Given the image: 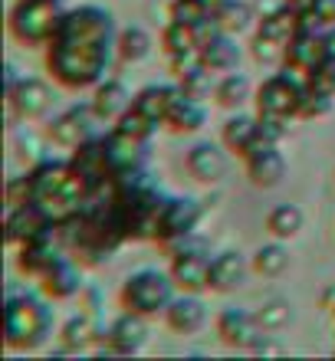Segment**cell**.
<instances>
[{"mask_svg": "<svg viewBox=\"0 0 335 361\" xmlns=\"http://www.w3.org/2000/svg\"><path fill=\"white\" fill-rule=\"evenodd\" d=\"M204 217V207L197 204L194 197H168L154 217V233L152 240H158V247L168 243V240H178V237H188L197 230Z\"/></svg>", "mask_w": 335, "mask_h": 361, "instance_id": "ba28073f", "label": "cell"}, {"mask_svg": "<svg viewBox=\"0 0 335 361\" xmlns=\"http://www.w3.org/2000/svg\"><path fill=\"white\" fill-rule=\"evenodd\" d=\"M306 82H309L312 89H319V92L335 95V56H326V59H322V63H319V66L306 76Z\"/></svg>", "mask_w": 335, "mask_h": 361, "instance_id": "b9f144b4", "label": "cell"}, {"mask_svg": "<svg viewBox=\"0 0 335 361\" xmlns=\"http://www.w3.org/2000/svg\"><path fill=\"white\" fill-rule=\"evenodd\" d=\"M49 230H56L53 217L39 207L37 200H30L23 207H7V220H4V237H7L10 247H23L30 240L43 237Z\"/></svg>", "mask_w": 335, "mask_h": 361, "instance_id": "30bf717a", "label": "cell"}, {"mask_svg": "<svg viewBox=\"0 0 335 361\" xmlns=\"http://www.w3.org/2000/svg\"><path fill=\"white\" fill-rule=\"evenodd\" d=\"M162 47L168 49V56H178V53H191L197 49V33L194 27H184V23H168L162 33Z\"/></svg>", "mask_w": 335, "mask_h": 361, "instance_id": "8d00e7d4", "label": "cell"}, {"mask_svg": "<svg viewBox=\"0 0 335 361\" xmlns=\"http://www.w3.org/2000/svg\"><path fill=\"white\" fill-rule=\"evenodd\" d=\"M306 217L296 204H276V207L267 214V233L273 240H293L303 230Z\"/></svg>", "mask_w": 335, "mask_h": 361, "instance_id": "f546056e", "label": "cell"}, {"mask_svg": "<svg viewBox=\"0 0 335 361\" xmlns=\"http://www.w3.org/2000/svg\"><path fill=\"white\" fill-rule=\"evenodd\" d=\"M332 315H335V312H332Z\"/></svg>", "mask_w": 335, "mask_h": 361, "instance_id": "f5cc1de1", "label": "cell"}, {"mask_svg": "<svg viewBox=\"0 0 335 361\" xmlns=\"http://www.w3.org/2000/svg\"><path fill=\"white\" fill-rule=\"evenodd\" d=\"M184 95V89L178 86V82H152V86H145L135 92V109L138 112H145L148 118H154L158 125H164V118H168V112H171V105L178 102Z\"/></svg>", "mask_w": 335, "mask_h": 361, "instance_id": "7402d4cb", "label": "cell"}, {"mask_svg": "<svg viewBox=\"0 0 335 361\" xmlns=\"http://www.w3.org/2000/svg\"><path fill=\"white\" fill-rule=\"evenodd\" d=\"M164 322L178 335H194L207 325V305L201 302L197 293H181V295H174V302L168 305Z\"/></svg>", "mask_w": 335, "mask_h": 361, "instance_id": "d6986e66", "label": "cell"}, {"mask_svg": "<svg viewBox=\"0 0 335 361\" xmlns=\"http://www.w3.org/2000/svg\"><path fill=\"white\" fill-rule=\"evenodd\" d=\"M132 102H135V95L118 79H102L96 86V92H92V109H96V115L102 122H118L132 109Z\"/></svg>", "mask_w": 335, "mask_h": 361, "instance_id": "603a6c76", "label": "cell"}, {"mask_svg": "<svg viewBox=\"0 0 335 361\" xmlns=\"http://www.w3.org/2000/svg\"><path fill=\"white\" fill-rule=\"evenodd\" d=\"M171 279L181 293H207L211 289V257L204 250H188L171 257Z\"/></svg>", "mask_w": 335, "mask_h": 361, "instance_id": "ac0fdd59", "label": "cell"}, {"mask_svg": "<svg viewBox=\"0 0 335 361\" xmlns=\"http://www.w3.org/2000/svg\"><path fill=\"white\" fill-rule=\"evenodd\" d=\"M283 7H289L293 13H309V10H316V0H283Z\"/></svg>", "mask_w": 335, "mask_h": 361, "instance_id": "7dc6e473", "label": "cell"}, {"mask_svg": "<svg viewBox=\"0 0 335 361\" xmlns=\"http://www.w3.org/2000/svg\"><path fill=\"white\" fill-rule=\"evenodd\" d=\"M326 49H329V56H335V27L326 30Z\"/></svg>", "mask_w": 335, "mask_h": 361, "instance_id": "c3c4849f", "label": "cell"}, {"mask_svg": "<svg viewBox=\"0 0 335 361\" xmlns=\"http://www.w3.org/2000/svg\"><path fill=\"white\" fill-rule=\"evenodd\" d=\"M27 174H30V184H33V200L53 217V224L76 217L79 210L89 204L86 184L79 180V174L73 171L69 161L47 158V161L33 164Z\"/></svg>", "mask_w": 335, "mask_h": 361, "instance_id": "7a4b0ae2", "label": "cell"}, {"mask_svg": "<svg viewBox=\"0 0 335 361\" xmlns=\"http://www.w3.org/2000/svg\"><path fill=\"white\" fill-rule=\"evenodd\" d=\"M69 164H73V171L79 174V180L86 184L89 197L99 194V190H106L109 184H112V178H115V164H112V158H109L106 135H92L89 142L76 145Z\"/></svg>", "mask_w": 335, "mask_h": 361, "instance_id": "52a82bcc", "label": "cell"}, {"mask_svg": "<svg viewBox=\"0 0 335 361\" xmlns=\"http://www.w3.org/2000/svg\"><path fill=\"white\" fill-rule=\"evenodd\" d=\"M53 335V309L33 293L4 295V342L13 352H33Z\"/></svg>", "mask_w": 335, "mask_h": 361, "instance_id": "3957f363", "label": "cell"}, {"mask_svg": "<svg viewBox=\"0 0 335 361\" xmlns=\"http://www.w3.org/2000/svg\"><path fill=\"white\" fill-rule=\"evenodd\" d=\"M102 338H106L102 355H138L148 342V319L125 309V315H118L109 325V332H102Z\"/></svg>", "mask_w": 335, "mask_h": 361, "instance_id": "7c38bea8", "label": "cell"}, {"mask_svg": "<svg viewBox=\"0 0 335 361\" xmlns=\"http://www.w3.org/2000/svg\"><path fill=\"white\" fill-rule=\"evenodd\" d=\"M92 338H99V332L92 329V319L86 312L69 315L66 322L59 325V342H63V352H83Z\"/></svg>", "mask_w": 335, "mask_h": 361, "instance_id": "1f68e13d", "label": "cell"}, {"mask_svg": "<svg viewBox=\"0 0 335 361\" xmlns=\"http://www.w3.org/2000/svg\"><path fill=\"white\" fill-rule=\"evenodd\" d=\"M118 132H125V135H132V138H138V142H152L154 138V132H158V122L154 118H148L145 112H138V109H128V112L118 118V122H112Z\"/></svg>", "mask_w": 335, "mask_h": 361, "instance_id": "d590c367", "label": "cell"}, {"mask_svg": "<svg viewBox=\"0 0 335 361\" xmlns=\"http://www.w3.org/2000/svg\"><path fill=\"white\" fill-rule=\"evenodd\" d=\"M152 47H154V39L152 33L145 27H125L118 30V59L122 63H142V59L152 56Z\"/></svg>", "mask_w": 335, "mask_h": 361, "instance_id": "4dcf8cb0", "label": "cell"}, {"mask_svg": "<svg viewBox=\"0 0 335 361\" xmlns=\"http://www.w3.org/2000/svg\"><path fill=\"white\" fill-rule=\"evenodd\" d=\"M227 145H217V142H194L184 154V168L191 174L197 184H217L224 180L227 174L230 161H227V152H224Z\"/></svg>", "mask_w": 335, "mask_h": 361, "instance_id": "9a60e30c", "label": "cell"}, {"mask_svg": "<svg viewBox=\"0 0 335 361\" xmlns=\"http://www.w3.org/2000/svg\"><path fill=\"white\" fill-rule=\"evenodd\" d=\"M4 197H7V207H23L33 200V184H30V174L23 178H10L7 188H4Z\"/></svg>", "mask_w": 335, "mask_h": 361, "instance_id": "7bdbcfd3", "label": "cell"}, {"mask_svg": "<svg viewBox=\"0 0 335 361\" xmlns=\"http://www.w3.org/2000/svg\"><path fill=\"white\" fill-rule=\"evenodd\" d=\"M59 4H63V0H59Z\"/></svg>", "mask_w": 335, "mask_h": 361, "instance_id": "816d5d0a", "label": "cell"}, {"mask_svg": "<svg viewBox=\"0 0 335 361\" xmlns=\"http://www.w3.org/2000/svg\"><path fill=\"white\" fill-rule=\"evenodd\" d=\"M322 305H326L329 312H335V289H329V293L322 295Z\"/></svg>", "mask_w": 335, "mask_h": 361, "instance_id": "681fc988", "label": "cell"}, {"mask_svg": "<svg viewBox=\"0 0 335 361\" xmlns=\"http://www.w3.org/2000/svg\"><path fill=\"white\" fill-rule=\"evenodd\" d=\"M197 4H201V7H207V10H211V13H214V10L221 7L224 0H197Z\"/></svg>", "mask_w": 335, "mask_h": 361, "instance_id": "f907efd6", "label": "cell"}, {"mask_svg": "<svg viewBox=\"0 0 335 361\" xmlns=\"http://www.w3.org/2000/svg\"><path fill=\"white\" fill-rule=\"evenodd\" d=\"M214 20H217V27L224 30V33H243V30L250 27V20H253V10L243 4V0H224L221 7L214 10Z\"/></svg>", "mask_w": 335, "mask_h": 361, "instance_id": "d6a6232c", "label": "cell"}, {"mask_svg": "<svg viewBox=\"0 0 335 361\" xmlns=\"http://www.w3.org/2000/svg\"><path fill=\"white\" fill-rule=\"evenodd\" d=\"M260 132H263L267 142L279 145L283 138H286V132H289V118H263V115H260Z\"/></svg>", "mask_w": 335, "mask_h": 361, "instance_id": "ee69618b", "label": "cell"}, {"mask_svg": "<svg viewBox=\"0 0 335 361\" xmlns=\"http://www.w3.org/2000/svg\"><path fill=\"white\" fill-rule=\"evenodd\" d=\"M214 99H217V105H224V109H230V112H237L240 105H247L250 99H253V86H250V79L243 76V73H224L221 79H217V89H214Z\"/></svg>", "mask_w": 335, "mask_h": 361, "instance_id": "83f0119b", "label": "cell"}, {"mask_svg": "<svg viewBox=\"0 0 335 361\" xmlns=\"http://www.w3.org/2000/svg\"><path fill=\"white\" fill-rule=\"evenodd\" d=\"M106 148H109V158H112L115 171H132V168H142L145 164V148H148V142H138V138L118 132L112 125V132L106 135Z\"/></svg>", "mask_w": 335, "mask_h": 361, "instance_id": "484cf974", "label": "cell"}, {"mask_svg": "<svg viewBox=\"0 0 335 361\" xmlns=\"http://www.w3.org/2000/svg\"><path fill=\"white\" fill-rule=\"evenodd\" d=\"M316 13H319V20H322L326 30L335 27V0H316Z\"/></svg>", "mask_w": 335, "mask_h": 361, "instance_id": "f6af8a7d", "label": "cell"}, {"mask_svg": "<svg viewBox=\"0 0 335 361\" xmlns=\"http://www.w3.org/2000/svg\"><path fill=\"white\" fill-rule=\"evenodd\" d=\"M257 319L263 325V332H279V329H286L293 322V305L286 299H269V302L260 305Z\"/></svg>", "mask_w": 335, "mask_h": 361, "instance_id": "74e56055", "label": "cell"}, {"mask_svg": "<svg viewBox=\"0 0 335 361\" xmlns=\"http://www.w3.org/2000/svg\"><path fill=\"white\" fill-rule=\"evenodd\" d=\"M250 267L253 273L263 276V279H276L289 269V250L283 247V240H273V243H263V247L250 257Z\"/></svg>", "mask_w": 335, "mask_h": 361, "instance_id": "f1b7e54d", "label": "cell"}, {"mask_svg": "<svg viewBox=\"0 0 335 361\" xmlns=\"http://www.w3.org/2000/svg\"><path fill=\"white\" fill-rule=\"evenodd\" d=\"M174 289L178 283L171 279V273H162V269H138L122 283V309L128 312H138L145 319L152 315H164L168 305L174 302Z\"/></svg>", "mask_w": 335, "mask_h": 361, "instance_id": "277c9868", "label": "cell"}, {"mask_svg": "<svg viewBox=\"0 0 335 361\" xmlns=\"http://www.w3.org/2000/svg\"><path fill=\"white\" fill-rule=\"evenodd\" d=\"M178 86L184 89V95H191V99H197V102H204V99H211L214 89H217V82H214V73L204 63H197V66H191L184 76H178Z\"/></svg>", "mask_w": 335, "mask_h": 361, "instance_id": "836d02e7", "label": "cell"}, {"mask_svg": "<svg viewBox=\"0 0 335 361\" xmlns=\"http://www.w3.org/2000/svg\"><path fill=\"white\" fill-rule=\"evenodd\" d=\"M59 0H17L10 10V33L23 47H47L63 20Z\"/></svg>", "mask_w": 335, "mask_h": 361, "instance_id": "5b68a950", "label": "cell"}, {"mask_svg": "<svg viewBox=\"0 0 335 361\" xmlns=\"http://www.w3.org/2000/svg\"><path fill=\"white\" fill-rule=\"evenodd\" d=\"M63 250L66 247H63V240H59L56 230H49V233H43V237H37V240H30V243H23L17 253L20 273L33 276V279H43V276L63 259Z\"/></svg>", "mask_w": 335, "mask_h": 361, "instance_id": "4fadbf2b", "label": "cell"}, {"mask_svg": "<svg viewBox=\"0 0 335 361\" xmlns=\"http://www.w3.org/2000/svg\"><path fill=\"white\" fill-rule=\"evenodd\" d=\"M96 122H102V118L96 115L92 102L69 105L66 112L53 115V122H49V138H53V145H59V148H76V145L89 142V138L96 135Z\"/></svg>", "mask_w": 335, "mask_h": 361, "instance_id": "9c48e42d", "label": "cell"}, {"mask_svg": "<svg viewBox=\"0 0 335 361\" xmlns=\"http://www.w3.org/2000/svg\"><path fill=\"white\" fill-rule=\"evenodd\" d=\"M309 82L303 73L296 69H283V73H273L260 82L253 102H257V115L263 118H296L299 115V102L306 95Z\"/></svg>", "mask_w": 335, "mask_h": 361, "instance_id": "8992f818", "label": "cell"}, {"mask_svg": "<svg viewBox=\"0 0 335 361\" xmlns=\"http://www.w3.org/2000/svg\"><path fill=\"white\" fill-rule=\"evenodd\" d=\"M221 142L227 145V152L240 154V158H247L257 145H263V132H260V115H230L227 122H224V132H221ZM273 145V142H269Z\"/></svg>", "mask_w": 335, "mask_h": 361, "instance_id": "44dd1931", "label": "cell"}, {"mask_svg": "<svg viewBox=\"0 0 335 361\" xmlns=\"http://www.w3.org/2000/svg\"><path fill=\"white\" fill-rule=\"evenodd\" d=\"M243 168H247V178L253 188H276L279 180L286 178V158H283V152H279V145H257L253 152L243 158Z\"/></svg>", "mask_w": 335, "mask_h": 361, "instance_id": "e0dca14e", "label": "cell"}, {"mask_svg": "<svg viewBox=\"0 0 335 361\" xmlns=\"http://www.w3.org/2000/svg\"><path fill=\"white\" fill-rule=\"evenodd\" d=\"M332 109H335V95L319 92V89L309 86L306 95H303V102H299V115H296V118H326Z\"/></svg>", "mask_w": 335, "mask_h": 361, "instance_id": "f35d334b", "label": "cell"}, {"mask_svg": "<svg viewBox=\"0 0 335 361\" xmlns=\"http://www.w3.org/2000/svg\"><path fill=\"white\" fill-rule=\"evenodd\" d=\"M39 286H43V295H47V299H53V302H66V299L79 295V289H83V273H79L76 263H69V259L63 257L56 267L39 279Z\"/></svg>", "mask_w": 335, "mask_h": 361, "instance_id": "d4e9b609", "label": "cell"}, {"mask_svg": "<svg viewBox=\"0 0 335 361\" xmlns=\"http://www.w3.org/2000/svg\"><path fill=\"white\" fill-rule=\"evenodd\" d=\"M250 53H253V59H257V63H263V66H273V63H283L286 43H276V39H269V37H263V33H257V37H253V47H250Z\"/></svg>", "mask_w": 335, "mask_h": 361, "instance_id": "60d3db41", "label": "cell"}, {"mask_svg": "<svg viewBox=\"0 0 335 361\" xmlns=\"http://www.w3.org/2000/svg\"><path fill=\"white\" fill-rule=\"evenodd\" d=\"M197 53H201V63L211 73H233V69L240 66V47H237V37L233 33H214L207 43H201L197 47Z\"/></svg>", "mask_w": 335, "mask_h": 361, "instance_id": "cb8c5ba5", "label": "cell"}, {"mask_svg": "<svg viewBox=\"0 0 335 361\" xmlns=\"http://www.w3.org/2000/svg\"><path fill=\"white\" fill-rule=\"evenodd\" d=\"M250 259L240 250H224L211 259V293H237L247 283Z\"/></svg>", "mask_w": 335, "mask_h": 361, "instance_id": "ffe728a7", "label": "cell"}, {"mask_svg": "<svg viewBox=\"0 0 335 361\" xmlns=\"http://www.w3.org/2000/svg\"><path fill=\"white\" fill-rule=\"evenodd\" d=\"M329 56L326 49V30H296L286 43V53H283V66L296 69L303 76H309L312 69Z\"/></svg>", "mask_w": 335, "mask_h": 361, "instance_id": "5bb4252c", "label": "cell"}, {"mask_svg": "<svg viewBox=\"0 0 335 361\" xmlns=\"http://www.w3.org/2000/svg\"><path fill=\"white\" fill-rule=\"evenodd\" d=\"M257 33H263V37H269V39H276V43H289V37L296 33V13H293L289 7L273 10V13H267V17L260 20Z\"/></svg>", "mask_w": 335, "mask_h": 361, "instance_id": "e575fe53", "label": "cell"}, {"mask_svg": "<svg viewBox=\"0 0 335 361\" xmlns=\"http://www.w3.org/2000/svg\"><path fill=\"white\" fill-rule=\"evenodd\" d=\"M204 122H207L204 102H197V99H191V95H181V99L171 105L168 118H164V125H168L171 132H178V135L197 132V128H204Z\"/></svg>", "mask_w": 335, "mask_h": 361, "instance_id": "4316f807", "label": "cell"}, {"mask_svg": "<svg viewBox=\"0 0 335 361\" xmlns=\"http://www.w3.org/2000/svg\"><path fill=\"white\" fill-rule=\"evenodd\" d=\"M174 23H184V27H197L204 20L211 17V10L201 7L197 0H171V7H168Z\"/></svg>", "mask_w": 335, "mask_h": 361, "instance_id": "ab89813d", "label": "cell"}, {"mask_svg": "<svg viewBox=\"0 0 335 361\" xmlns=\"http://www.w3.org/2000/svg\"><path fill=\"white\" fill-rule=\"evenodd\" d=\"M112 56H118V30L106 7L83 4L63 13L47 43V66L63 89L83 92L106 79Z\"/></svg>", "mask_w": 335, "mask_h": 361, "instance_id": "6da1fadb", "label": "cell"}, {"mask_svg": "<svg viewBox=\"0 0 335 361\" xmlns=\"http://www.w3.org/2000/svg\"><path fill=\"white\" fill-rule=\"evenodd\" d=\"M250 352H253V355H279V352H283V345L269 342V335H260V338H257V345H253Z\"/></svg>", "mask_w": 335, "mask_h": 361, "instance_id": "bcb514c9", "label": "cell"}, {"mask_svg": "<svg viewBox=\"0 0 335 361\" xmlns=\"http://www.w3.org/2000/svg\"><path fill=\"white\" fill-rule=\"evenodd\" d=\"M214 329H217V338L227 348H243V352H250L257 345V338L263 335V325H260L257 312H247V309H224L217 315Z\"/></svg>", "mask_w": 335, "mask_h": 361, "instance_id": "2e32d148", "label": "cell"}, {"mask_svg": "<svg viewBox=\"0 0 335 361\" xmlns=\"http://www.w3.org/2000/svg\"><path fill=\"white\" fill-rule=\"evenodd\" d=\"M4 99H7L13 115H20L23 122H33V118H43V115L49 112V105H53V89L37 76H20L17 86L10 89V92H4Z\"/></svg>", "mask_w": 335, "mask_h": 361, "instance_id": "8fae6325", "label": "cell"}]
</instances>
